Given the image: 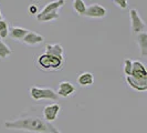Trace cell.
Wrapping results in <instances>:
<instances>
[{"instance_id":"1","label":"cell","mask_w":147,"mask_h":133,"mask_svg":"<svg viewBox=\"0 0 147 133\" xmlns=\"http://www.w3.org/2000/svg\"><path fill=\"white\" fill-rule=\"evenodd\" d=\"M5 126L10 130H24L36 133H51L49 123L38 117H27L8 121L5 123Z\"/></svg>"},{"instance_id":"2","label":"cell","mask_w":147,"mask_h":133,"mask_svg":"<svg viewBox=\"0 0 147 133\" xmlns=\"http://www.w3.org/2000/svg\"><path fill=\"white\" fill-rule=\"evenodd\" d=\"M37 64L39 69L43 71H58L61 70L62 66H64V59H60L57 57L43 53L38 57Z\"/></svg>"},{"instance_id":"3","label":"cell","mask_w":147,"mask_h":133,"mask_svg":"<svg viewBox=\"0 0 147 133\" xmlns=\"http://www.w3.org/2000/svg\"><path fill=\"white\" fill-rule=\"evenodd\" d=\"M30 96L36 100H57L59 96L57 92L50 88H39V87H31L30 88Z\"/></svg>"},{"instance_id":"4","label":"cell","mask_w":147,"mask_h":133,"mask_svg":"<svg viewBox=\"0 0 147 133\" xmlns=\"http://www.w3.org/2000/svg\"><path fill=\"white\" fill-rule=\"evenodd\" d=\"M129 16H131V27H132L133 33L138 35L140 32H144L146 29V24L143 21V19L140 18L138 11L136 9H131Z\"/></svg>"},{"instance_id":"5","label":"cell","mask_w":147,"mask_h":133,"mask_svg":"<svg viewBox=\"0 0 147 133\" xmlns=\"http://www.w3.org/2000/svg\"><path fill=\"white\" fill-rule=\"evenodd\" d=\"M129 77H132L133 79H135L137 81L147 82V71L145 66L138 60L133 61L132 72H131Z\"/></svg>"},{"instance_id":"6","label":"cell","mask_w":147,"mask_h":133,"mask_svg":"<svg viewBox=\"0 0 147 133\" xmlns=\"http://www.w3.org/2000/svg\"><path fill=\"white\" fill-rule=\"evenodd\" d=\"M107 15V10L103 6L98 5V3H92L88 7H86L85 10V17L88 18H104Z\"/></svg>"},{"instance_id":"7","label":"cell","mask_w":147,"mask_h":133,"mask_svg":"<svg viewBox=\"0 0 147 133\" xmlns=\"http://www.w3.org/2000/svg\"><path fill=\"white\" fill-rule=\"evenodd\" d=\"M60 112V105L57 103L49 104L43 108V119L47 123H51L57 120L58 114Z\"/></svg>"},{"instance_id":"8","label":"cell","mask_w":147,"mask_h":133,"mask_svg":"<svg viewBox=\"0 0 147 133\" xmlns=\"http://www.w3.org/2000/svg\"><path fill=\"white\" fill-rule=\"evenodd\" d=\"M74 92H75V87H74L71 82L62 81L60 82L59 88H58V91H57V94H58V96L67 98V96H73Z\"/></svg>"},{"instance_id":"9","label":"cell","mask_w":147,"mask_h":133,"mask_svg":"<svg viewBox=\"0 0 147 133\" xmlns=\"http://www.w3.org/2000/svg\"><path fill=\"white\" fill-rule=\"evenodd\" d=\"M44 41V37L39 35L34 31H30L24 36V38L22 39V42L28 45H37V44L42 43Z\"/></svg>"},{"instance_id":"10","label":"cell","mask_w":147,"mask_h":133,"mask_svg":"<svg viewBox=\"0 0 147 133\" xmlns=\"http://www.w3.org/2000/svg\"><path fill=\"white\" fill-rule=\"evenodd\" d=\"M63 47L59 43H54V44H47L45 45V52L47 54H50L53 57H57L60 59H64L63 58Z\"/></svg>"},{"instance_id":"11","label":"cell","mask_w":147,"mask_h":133,"mask_svg":"<svg viewBox=\"0 0 147 133\" xmlns=\"http://www.w3.org/2000/svg\"><path fill=\"white\" fill-rule=\"evenodd\" d=\"M126 82L128 84V87H131L133 90L135 91H140V92H144L147 90V82H140L137 81L135 79H133L132 77L126 75Z\"/></svg>"},{"instance_id":"12","label":"cell","mask_w":147,"mask_h":133,"mask_svg":"<svg viewBox=\"0 0 147 133\" xmlns=\"http://www.w3.org/2000/svg\"><path fill=\"white\" fill-rule=\"evenodd\" d=\"M65 5V1L64 0H54L51 2H48L44 8L41 10L40 14H48V12H52V11H58L60 8L63 7Z\"/></svg>"},{"instance_id":"13","label":"cell","mask_w":147,"mask_h":133,"mask_svg":"<svg viewBox=\"0 0 147 133\" xmlns=\"http://www.w3.org/2000/svg\"><path fill=\"white\" fill-rule=\"evenodd\" d=\"M29 32V30L21 27H12L9 29V36L10 38L15 39V40H22L24 36Z\"/></svg>"},{"instance_id":"14","label":"cell","mask_w":147,"mask_h":133,"mask_svg":"<svg viewBox=\"0 0 147 133\" xmlns=\"http://www.w3.org/2000/svg\"><path fill=\"white\" fill-rule=\"evenodd\" d=\"M137 43L140 47V56L142 57H146L147 56V33L144 32H140L137 35Z\"/></svg>"},{"instance_id":"15","label":"cell","mask_w":147,"mask_h":133,"mask_svg":"<svg viewBox=\"0 0 147 133\" xmlns=\"http://www.w3.org/2000/svg\"><path fill=\"white\" fill-rule=\"evenodd\" d=\"M94 82V75L91 72H83L78 77V83L81 87H88L92 86Z\"/></svg>"},{"instance_id":"16","label":"cell","mask_w":147,"mask_h":133,"mask_svg":"<svg viewBox=\"0 0 147 133\" xmlns=\"http://www.w3.org/2000/svg\"><path fill=\"white\" fill-rule=\"evenodd\" d=\"M59 19V12L58 11H52V12H48V14H38L37 20L39 22H49L54 21Z\"/></svg>"},{"instance_id":"17","label":"cell","mask_w":147,"mask_h":133,"mask_svg":"<svg viewBox=\"0 0 147 133\" xmlns=\"http://www.w3.org/2000/svg\"><path fill=\"white\" fill-rule=\"evenodd\" d=\"M73 9L74 11L79 16H84L85 10H86V5L84 2V0H73Z\"/></svg>"},{"instance_id":"18","label":"cell","mask_w":147,"mask_h":133,"mask_svg":"<svg viewBox=\"0 0 147 133\" xmlns=\"http://www.w3.org/2000/svg\"><path fill=\"white\" fill-rule=\"evenodd\" d=\"M11 54H12V50L10 49V47L5 43L2 40H0V59L8 58Z\"/></svg>"},{"instance_id":"19","label":"cell","mask_w":147,"mask_h":133,"mask_svg":"<svg viewBox=\"0 0 147 133\" xmlns=\"http://www.w3.org/2000/svg\"><path fill=\"white\" fill-rule=\"evenodd\" d=\"M9 36V26L8 22L3 19H0V38L5 39Z\"/></svg>"},{"instance_id":"20","label":"cell","mask_w":147,"mask_h":133,"mask_svg":"<svg viewBox=\"0 0 147 133\" xmlns=\"http://www.w3.org/2000/svg\"><path fill=\"white\" fill-rule=\"evenodd\" d=\"M132 66H133V61L131 59H125L124 60V73L126 75H131L132 72Z\"/></svg>"},{"instance_id":"21","label":"cell","mask_w":147,"mask_h":133,"mask_svg":"<svg viewBox=\"0 0 147 133\" xmlns=\"http://www.w3.org/2000/svg\"><path fill=\"white\" fill-rule=\"evenodd\" d=\"M113 1H114V3H115L118 8H121V9H127V7H128L127 0H113Z\"/></svg>"},{"instance_id":"22","label":"cell","mask_w":147,"mask_h":133,"mask_svg":"<svg viewBox=\"0 0 147 133\" xmlns=\"http://www.w3.org/2000/svg\"><path fill=\"white\" fill-rule=\"evenodd\" d=\"M28 12L30 15H37L38 14V7L36 5H30L28 8Z\"/></svg>"},{"instance_id":"23","label":"cell","mask_w":147,"mask_h":133,"mask_svg":"<svg viewBox=\"0 0 147 133\" xmlns=\"http://www.w3.org/2000/svg\"><path fill=\"white\" fill-rule=\"evenodd\" d=\"M49 128H50V131H51V133H61L59 130L55 128V126H52L51 123H49Z\"/></svg>"}]
</instances>
